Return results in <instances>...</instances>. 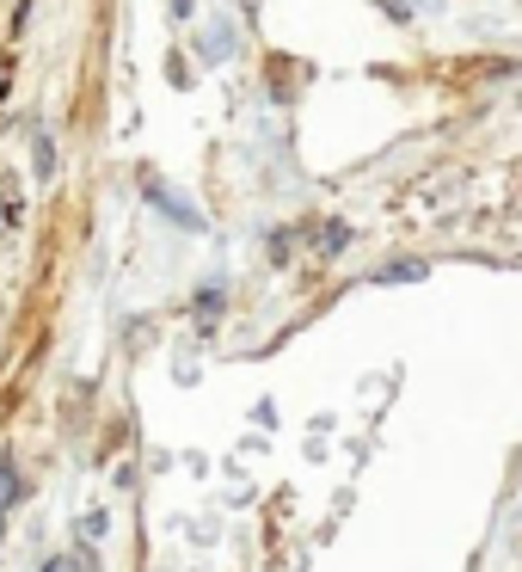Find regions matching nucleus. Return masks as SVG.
Listing matches in <instances>:
<instances>
[{
    "label": "nucleus",
    "mask_w": 522,
    "mask_h": 572,
    "mask_svg": "<svg viewBox=\"0 0 522 572\" xmlns=\"http://www.w3.org/2000/svg\"><path fill=\"white\" fill-rule=\"evenodd\" d=\"M25 499V480H19V462L13 456H0V511L13 517V505Z\"/></svg>",
    "instance_id": "f257e3e1"
}]
</instances>
